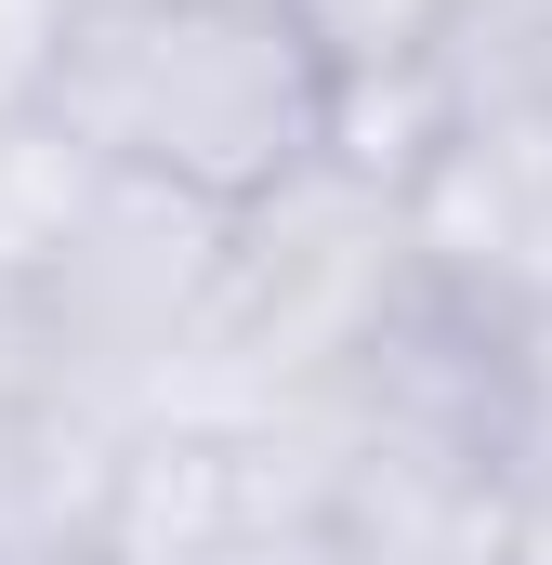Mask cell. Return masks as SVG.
<instances>
[{"label":"cell","instance_id":"cell-3","mask_svg":"<svg viewBox=\"0 0 552 565\" xmlns=\"http://www.w3.org/2000/svg\"><path fill=\"white\" fill-rule=\"evenodd\" d=\"M132 434H145V395L53 369L0 422V565H106V513H119Z\"/></svg>","mask_w":552,"mask_h":565},{"label":"cell","instance_id":"cell-11","mask_svg":"<svg viewBox=\"0 0 552 565\" xmlns=\"http://www.w3.org/2000/svg\"><path fill=\"white\" fill-rule=\"evenodd\" d=\"M66 13H79V0H66Z\"/></svg>","mask_w":552,"mask_h":565},{"label":"cell","instance_id":"cell-1","mask_svg":"<svg viewBox=\"0 0 552 565\" xmlns=\"http://www.w3.org/2000/svg\"><path fill=\"white\" fill-rule=\"evenodd\" d=\"M40 119L119 184L251 211L342 145V79L289 0H79Z\"/></svg>","mask_w":552,"mask_h":565},{"label":"cell","instance_id":"cell-6","mask_svg":"<svg viewBox=\"0 0 552 565\" xmlns=\"http://www.w3.org/2000/svg\"><path fill=\"white\" fill-rule=\"evenodd\" d=\"M289 26L329 53L342 106H369V93H408V79H434V53H447L460 0H289Z\"/></svg>","mask_w":552,"mask_h":565},{"label":"cell","instance_id":"cell-2","mask_svg":"<svg viewBox=\"0 0 552 565\" xmlns=\"http://www.w3.org/2000/svg\"><path fill=\"white\" fill-rule=\"evenodd\" d=\"M421 289V211L408 171L329 145L302 184L251 198L224 224V277L198 302V342L158 408H237V422H302L342 395V369L382 342V316Z\"/></svg>","mask_w":552,"mask_h":565},{"label":"cell","instance_id":"cell-10","mask_svg":"<svg viewBox=\"0 0 552 565\" xmlns=\"http://www.w3.org/2000/svg\"><path fill=\"white\" fill-rule=\"evenodd\" d=\"M251 565H329V540H289V553H251Z\"/></svg>","mask_w":552,"mask_h":565},{"label":"cell","instance_id":"cell-4","mask_svg":"<svg viewBox=\"0 0 552 565\" xmlns=\"http://www.w3.org/2000/svg\"><path fill=\"white\" fill-rule=\"evenodd\" d=\"M421 250L487 302H552V119L513 132H434L408 158Z\"/></svg>","mask_w":552,"mask_h":565},{"label":"cell","instance_id":"cell-9","mask_svg":"<svg viewBox=\"0 0 552 565\" xmlns=\"http://www.w3.org/2000/svg\"><path fill=\"white\" fill-rule=\"evenodd\" d=\"M487 565H552V473H513V500H500V553Z\"/></svg>","mask_w":552,"mask_h":565},{"label":"cell","instance_id":"cell-8","mask_svg":"<svg viewBox=\"0 0 552 565\" xmlns=\"http://www.w3.org/2000/svg\"><path fill=\"white\" fill-rule=\"evenodd\" d=\"M53 369H66V355H53V329H40V289L0 277V422H13V408L53 382Z\"/></svg>","mask_w":552,"mask_h":565},{"label":"cell","instance_id":"cell-7","mask_svg":"<svg viewBox=\"0 0 552 565\" xmlns=\"http://www.w3.org/2000/svg\"><path fill=\"white\" fill-rule=\"evenodd\" d=\"M513 316V473H552V302H500Z\"/></svg>","mask_w":552,"mask_h":565},{"label":"cell","instance_id":"cell-5","mask_svg":"<svg viewBox=\"0 0 552 565\" xmlns=\"http://www.w3.org/2000/svg\"><path fill=\"white\" fill-rule=\"evenodd\" d=\"M93 198H106V171L53 132L40 106H26V119H0V277L40 289L53 264H66V237L93 224Z\"/></svg>","mask_w":552,"mask_h":565}]
</instances>
